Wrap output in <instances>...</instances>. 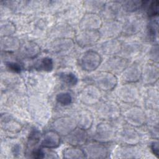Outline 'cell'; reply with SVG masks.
<instances>
[{
    "instance_id": "1",
    "label": "cell",
    "mask_w": 159,
    "mask_h": 159,
    "mask_svg": "<svg viewBox=\"0 0 159 159\" xmlns=\"http://www.w3.org/2000/svg\"><path fill=\"white\" fill-rule=\"evenodd\" d=\"M93 81L97 88L107 91L113 89L117 83V79L114 74L105 71L96 74Z\"/></svg>"
},
{
    "instance_id": "2",
    "label": "cell",
    "mask_w": 159,
    "mask_h": 159,
    "mask_svg": "<svg viewBox=\"0 0 159 159\" xmlns=\"http://www.w3.org/2000/svg\"><path fill=\"white\" fill-rule=\"evenodd\" d=\"M102 61L101 55L96 51L85 52L79 59V64L81 68L87 71H92L98 68Z\"/></svg>"
},
{
    "instance_id": "3",
    "label": "cell",
    "mask_w": 159,
    "mask_h": 159,
    "mask_svg": "<svg viewBox=\"0 0 159 159\" xmlns=\"http://www.w3.org/2000/svg\"><path fill=\"white\" fill-rule=\"evenodd\" d=\"M99 115L106 120H114L120 114V109L114 101H108L102 103L98 108Z\"/></svg>"
},
{
    "instance_id": "4",
    "label": "cell",
    "mask_w": 159,
    "mask_h": 159,
    "mask_svg": "<svg viewBox=\"0 0 159 159\" xmlns=\"http://www.w3.org/2000/svg\"><path fill=\"white\" fill-rule=\"evenodd\" d=\"M76 121L70 117H62L53 121L52 127L55 132L63 135H67L76 128Z\"/></svg>"
},
{
    "instance_id": "5",
    "label": "cell",
    "mask_w": 159,
    "mask_h": 159,
    "mask_svg": "<svg viewBox=\"0 0 159 159\" xmlns=\"http://www.w3.org/2000/svg\"><path fill=\"white\" fill-rule=\"evenodd\" d=\"M99 89L96 86L88 85L80 93V101L86 105H93L98 103L101 98Z\"/></svg>"
},
{
    "instance_id": "6",
    "label": "cell",
    "mask_w": 159,
    "mask_h": 159,
    "mask_svg": "<svg viewBox=\"0 0 159 159\" xmlns=\"http://www.w3.org/2000/svg\"><path fill=\"white\" fill-rule=\"evenodd\" d=\"M114 135L115 132L112 126L108 123L102 122L96 127L94 137L97 142L104 143L113 140Z\"/></svg>"
},
{
    "instance_id": "7",
    "label": "cell",
    "mask_w": 159,
    "mask_h": 159,
    "mask_svg": "<svg viewBox=\"0 0 159 159\" xmlns=\"http://www.w3.org/2000/svg\"><path fill=\"white\" fill-rule=\"evenodd\" d=\"M125 120L132 126H141L145 120V115L143 111L138 107L129 109L124 114Z\"/></svg>"
},
{
    "instance_id": "8",
    "label": "cell",
    "mask_w": 159,
    "mask_h": 159,
    "mask_svg": "<svg viewBox=\"0 0 159 159\" xmlns=\"http://www.w3.org/2000/svg\"><path fill=\"white\" fill-rule=\"evenodd\" d=\"M98 30H83L76 36V42L81 47H88L95 44L100 38Z\"/></svg>"
},
{
    "instance_id": "9",
    "label": "cell",
    "mask_w": 159,
    "mask_h": 159,
    "mask_svg": "<svg viewBox=\"0 0 159 159\" xmlns=\"http://www.w3.org/2000/svg\"><path fill=\"white\" fill-rule=\"evenodd\" d=\"M102 26V20L101 17L94 13H88L82 18L80 27L83 30H98Z\"/></svg>"
},
{
    "instance_id": "10",
    "label": "cell",
    "mask_w": 159,
    "mask_h": 159,
    "mask_svg": "<svg viewBox=\"0 0 159 159\" xmlns=\"http://www.w3.org/2000/svg\"><path fill=\"white\" fill-rule=\"evenodd\" d=\"M118 97L125 102H133L138 98L139 93L136 87L130 84L121 86L117 91Z\"/></svg>"
},
{
    "instance_id": "11",
    "label": "cell",
    "mask_w": 159,
    "mask_h": 159,
    "mask_svg": "<svg viewBox=\"0 0 159 159\" xmlns=\"http://www.w3.org/2000/svg\"><path fill=\"white\" fill-rule=\"evenodd\" d=\"M128 64V60L122 57H114L109 59L105 64V68L107 71L111 73H121L126 68Z\"/></svg>"
},
{
    "instance_id": "12",
    "label": "cell",
    "mask_w": 159,
    "mask_h": 159,
    "mask_svg": "<svg viewBox=\"0 0 159 159\" xmlns=\"http://www.w3.org/2000/svg\"><path fill=\"white\" fill-rule=\"evenodd\" d=\"M66 136V141L73 146L84 145L87 140V133L85 130L80 127L75 129Z\"/></svg>"
},
{
    "instance_id": "13",
    "label": "cell",
    "mask_w": 159,
    "mask_h": 159,
    "mask_svg": "<svg viewBox=\"0 0 159 159\" xmlns=\"http://www.w3.org/2000/svg\"><path fill=\"white\" fill-rule=\"evenodd\" d=\"M142 76V69L138 64H132L123 71L122 80L127 83L137 81Z\"/></svg>"
},
{
    "instance_id": "14",
    "label": "cell",
    "mask_w": 159,
    "mask_h": 159,
    "mask_svg": "<svg viewBox=\"0 0 159 159\" xmlns=\"http://www.w3.org/2000/svg\"><path fill=\"white\" fill-rule=\"evenodd\" d=\"M158 68L152 64H147L142 70V76L143 83L146 84H153L158 78Z\"/></svg>"
},
{
    "instance_id": "15",
    "label": "cell",
    "mask_w": 159,
    "mask_h": 159,
    "mask_svg": "<svg viewBox=\"0 0 159 159\" xmlns=\"http://www.w3.org/2000/svg\"><path fill=\"white\" fill-rule=\"evenodd\" d=\"M86 149L89 158H104L107 155V148L99 143H91L86 146Z\"/></svg>"
},
{
    "instance_id": "16",
    "label": "cell",
    "mask_w": 159,
    "mask_h": 159,
    "mask_svg": "<svg viewBox=\"0 0 159 159\" xmlns=\"http://www.w3.org/2000/svg\"><path fill=\"white\" fill-rule=\"evenodd\" d=\"M120 139L124 143L129 145H135L139 142L138 133L130 127L122 129L119 134Z\"/></svg>"
},
{
    "instance_id": "17",
    "label": "cell",
    "mask_w": 159,
    "mask_h": 159,
    "mask_svg": "<svg viewBox=\"0 0 159 159\" xmlns=\"http://www.w3.org/2000/svg\"><path fill=\"white\" fill-rule=\"evenodd\" d=\"M60 143V137L59 134L55 130L47 132L43 139L42 145L47 148H54L59 146Z\"/></svg>"
},
{
    "instance_id": "18",
    "label": "cell",
    "mask_w": 159,
    "mask_h": 159,
    "mask_svg": "<svg viewBox=\"0 0 159 159\" xmlns=\"http://www.w3.org/2000/svg\"><path fill=\"white\" fill-rule=\"evenodd\" d=\"M142 26V21L140 17H130L124 24L122 27V30L127 34H135L140 31Z\"/></svg>"
},
{
    "instance_id": "19",
    "label": "cell",
    "mask_w": 159,
    "mask_h": 159,
    "mask_svg": "<svg viewBox=\"0 0 159 159\" xmlns=\"http://www.w3.org/2000/svg\"><path fill=\"white\" fill-rule=\"evenodd\" d=\"M73 45L74 43L71 39H62L55 40L52 45V49L56 53H63L71 50Z\"/></svg>"
},
{
    "instance_id": "20",
    "label": "cell",
    "mask_w": 159,
    "mask_h": 159,
    "mask_svg": "<svg viewBox=\"0 0 159 159\" xmlns=\"http://www.w3.org/2000/svg\"><path fill=\"white\" fill-rule=\"evenodd\" d=\"M1 45L2 50L8 52L16 51L20 48L19 40L17 38L11 36L2 37Z\"/></svg>"
},
{
    "instance_id": "21",
    "label": "cell",
    "mask_w": 159,
    "mask_h": 159,
    "mask_svg": "<svg viewBox=\"0 0 159 159\" xmlns=\"http://www.w3.org/2000/svg\"><path fill=\"white\" fill-rule=\"evenodd\" d=\"M21 53L26 58H34L40 51L39 46L34 42H27L21 47Z\"/></svg>"
},
{
    "instance_id": "22",
    "label": "cell",
    "mask_w": 159,
    "mask_h": 159,
    "mask_svg": "<svg viewBox=\"0 0 159 159\" xmlns=\"http://www.w3.org/2000/svg\"><path fill=\"white\" fill-rule=\"evenodd\" d=\"M122 48L120 42L116 39L109 40L102 43V51L107 55H114L120 52Z\"/></svg>"
},
{
    "instance_id": "23",
    "label": "cell",
    "mask_w": 159,
    "mask_h": 159,
    "mask_svg": "<svg viewBox=\"0 0 159 159\" xmlns=\"http://www.w3.org/2000/svg\"><path fill=\"white\" fill-rule=\"evenodd\" d=\"M1 128L9 132H17L20 130V125L17 121L7 116H2L1 120Z\"/></svg>"
},
{
    "instance_id": "24",
    "label": "cell",
    "mask_w": 159,
    "mask_h": 159,
    "mask_svg": "<svg viewBox=\"0 0 159 159\" xmlns=\"http://www.w3.org/2000/svg\"><path fill=\"white\" fill-rule=\"evenodd\" d=\"M93 120V116L89 111H82L78 114L76 123L80 128L87 130L92 125Z\"/></svg>"
},
{
    "instance_id": "25",
    "label": "cell",
    "mask_w": 159,
    "mask_h": 159,
    "mask_svg": "<svg viewBox=\"0 0 159 159\" xmlns=\"http://www.w3.org/2000/svg\"><path fill=\"white\" fill-rule=\"evenodd\" d=\"M122 30V26L117 22H111L106 24L102 29V34L112 37L119 35Z\"/></svg>"
},
{
    "instance_id": "26",
    "label": "cell",
    "mask_w": 159,
    "mask_h": 159,
    "mask_svg": "<svg viewBox=\"0 0 159 159\" xmlns=\"http://www.w3.org/2000/svg\"><path fill=\"white\" fill-rule=\"evenodd\" d=\"M85 152L76 146L65 148L63 152V157L65 158H83L86 157Z\"/></svg>"
},
{
    "instance_id": "27",
    "label": "cell",
    "mask_w": 159,
    "mask_h": 159,
    "mask_svg": "<svg viewBox=\"0 0 159 159\" xmlns=\"http://www.w3.org/2000/svg\"><path fill=\"white\" fill-rule=\"evenodd\" d=\"M53 66L52 59L49 57H44L37 63L35 68L44 71H50L53 69Z\"/></svg>"
},
{
    "instance_id": "28",
    "label": "cell",
    "mask_w": 159,
    "mask_h": 159,
    "mask_svg": "<svg viewBox=\"0 0 159 159\" xmlns=\"http://www.w3.org/2000/svg\"><path fill=\"white\" fill-rule=\"evenodd\" d=\"M60 79L65 84L69 86H73L77 83L78 78L71 72H61L59 74Z\"/></svg>"
},
{
    "instance_id": "29",
    "label": "cell",
    "mask_w": 159,
    "mask_h": 159,
    "mask_svg": "<svg viewBox=\"0 0 159 159\" xmlns=\"http://www.w3.org/2000/svg\"><path fill=\"white\" fill-rule=\"evenodd\" d=\"M16 31V27L13 23L9 21L5 22L1 25V34L3 37L11 36Z\"/></svg>"
},
{
    "instance_id": "30",
    "label": "cell",
    "mask_w": 159,
    "mask_h": 159,
    "mask_svg": "<svg viewBox=\"0 0 159 159\" xmlns=\"http://www.w3.org/2000/svg\"><path fill=\"white\" fill-rule=\"evenodd\" d=\"M143 1H127L122 4L124 9L128 12H134L137 11L143 5Z\"/></svg>"
},
{
    "instance_id": "31",
    "label": "cell",
    "mask_w": 159,
    "mask_h": 159,
    "mask_svg": "<svg viewBox=\"0 0 159 159\" xmlns=\"http://www.w3.org/2000/svg\"><path fill=\"white\" fill-rule=\"evenodd\" d=\"M57 101L62 106H67L71 104L72 97L68 93H60L56 96Z\"/></svg>"
},
{
    "instance_id": "32",
    "label": "cell",
    "mask_w": 159,
    "mask_h": 159,
    "mask_svg": "<svg viewBox=\"0 0 159 159\" xmlns=\"http://www.w3.org/2000/svg\"><path fill=\"white\" fill-rule=\"evenodd\" d=\"M158 4L159 2L157 1H152L150 2L147 7V14L149 16H157L158 13Z\"/></svg>"
},
{
    "instance_id": "33",
    "label": "cell",
    "mask_w": 159,
    "mask_h": 159,
    "mask_svg": "<svg viewBox=\"0 0 159 159\" xmlns=\"http://www.w3.org/2000/svg\"><path fill=\"white\" fill-rule=\"evenodd\" d=\"M158 32V21L152 20L148 24V34L150 37L155 39V37H157Z\"/></svg>"
},
{
    "instance_id": "34",
    "label": "cell",
    "mask_w": 159,
    "mask_h": 159,
    "mask_svg": "<svg viewBox=\"0 0 159 159\" xmlns=\"http://www.w3.org/2000/svg\"><path fill=\"white\" fill-rule=\"evenodd\" d=\"M7 66L9 70L14 72L19 73L21 70V67L19 64L16 62H8L7 63Z\"/></svg>"
},
{
    "instance_id": "35",
    "label": "cell",
    "mask_w": 159,
    "mask_h": 159,
    "mask_svg": "<svg viewBox=\"0 0 159 159\" xmlns=\"http://www.w3.org/2000/svg\"><path fill=\"white\" fill-rule=\"evenodd\" d=\"M45 153L41 148H39L33 150L31 155L34 158H43L45 157Z\"/></svg>"
},
{
    "instance_id": "36",
    "label": "cell",
    "mask_w": 159,
    "mask_h": 159,
    "mask_svg": "<svg viewBox=\"0 0 159 159\" xmlns=\"http://www.w3.org/2000/svg\"><path fill=\"white\" fill-rule=\"evenodd\" d=\"M151 148L153 153L158 157V142H153L151 145Z\"/></svg>"
}]
</instances>
